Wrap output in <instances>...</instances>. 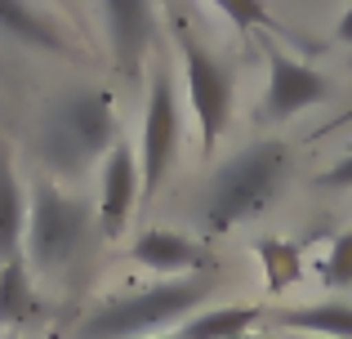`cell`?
<instances>
[{"label": "cell", "instance_id": "obj_1", "mask_svg": "<svg viewBox=\"0 0 352 339\" xmlns=\"http://www.w3.org/2000/svg\"><path fill=\"white\" fill-rule=\"evenodd\" d=\"M214 286L219 281L210 272H192V277H170L143 290L112 295L85 313V322L76 326V339H152L165 326H183L192 313H201Z\"/></svg>", "mask_w": 352, "mask_h": 339}, {"label": "cell", "instance_id": "obj_2", "mask_svg": "<svg viewBox=\"0 0 352 339\" xmlns=\"http://www.w3.org/2000/svg\"><path fill=\"white\" fill-rule=\"evenodd\" d=\"M116 143H120V130H116L112 94H103V89H67L45 112L41 130H36V157L63 179H72V174L80 179L85 170L103 166Z\"/></svg>", "mask_w": 352, "mask_h": 339}, {"label": "cell", "instance_id": "obj_3", "mask_svg": "<svg viewBox=\"0 0 352 339\" xmlns=\"http://www.w3.org/2000/svg\"><path fill=\"white\" fill-rule=\"evenodd\" d=\"M285 174H290V148L281 139H258L250 148L232 152L201 188L206 228L210 232H228V228L263 215L272 206V197L281 192Z\"/></svg>", "mask_w": 352, "mask_h": 339}, {"label": "cell", "instance_id": "obj_4", "mask_svg": "<svg viewBox=\"0 0 352 339\" xmlns=\"http://www.w3.org/2000/svg\"><path fill=\"white\" fill-rule=\"evenodd\" d=\"M94 206L63 192L58 183H36L27 197V232L23 259L32 272H63L94 232Z\"/></svg>", "mask_w": 352, "mask_h": 339}, {"label": "cell", "instance_id": "obj_5", "mask_svg": "<svg viewBox=\"0 0 352 339\" xmlns=\"http://www.w3.org/2000/svg\"><path fill=\"white\" fill-rule=\"evenodd\" d=\"M179 54H183V72H188V98L192 112H197V130H201V152H214L219 139H223L228 121H232V94L236 80L228 72V63H219L206 45L192 32L179 27Z\"/></svg>", "mask_w": 352, "mask_h": 339}, {"label": "cell", "instance_id": "obj_6", "mask_svg": "<svg viewBox=\"0 0 352 339\" xmlns=\"http://www.w3.org/2000/svg\"><path fill=\"white\" fill-rule=\"evenodd\" d=\"M174 152H179V98H174L170 72H156L152 76V94H147V107H143V130H138L143 197H152V192L161 188Z\"/></svg>", "mask_w": 352, "mask_h": 339}, {"label": "cell", "instance_id": "obj_7", "mask_svg": "<svg viewBox=\"0 0 352 339\" xmlns=\"http://www.w3.org/2000/svg\"><path fill=\"white\" fill-rule=\"evenodd\" d=\"M263 45H267V94H263L267 121H290V116L317 107L321 98H330V76H321L317 67L299 63L294 54L276 50L267 36H263Z\"/></svg>", "mask_w": 352, "mask_h": 339}, {"label": "cell", "instance_id": "obj_8", "mask_svg": "<svg viewBox=\"0 0 352 339\" xmlns=\"http://www.w3.org/2000/svg\"><path fill=\"white\" fill-rule=\"evenodd\" d=\"M143 197V174H138V148L120 139L107 161L98 166V228L103 237H120L134 215V201Z\"/></svg>", "mask_w": 352, "mask_h": 339}, {"label": "cell", "instance_id": "obj_9", "mask_svg": "<svg viewBox=\"0 0 352 339\" xmlns=\"http://www.w3.org/2000/svg\"><path fill=\"white\" fill-rule=\"evenodd\" d=\"M129 259L143 263L152 272H165V277H192L210 263L206 245L192 241L188 232H174V228H143V232L129 241Z\"/></svg>", "mask_w": 352, "mask_h": 339}, {"label": "cell", "instance_id": "obj_10", "mask_svg": "<svg viewBox=\"0 0 352 339\" xmlns=\"http://www.w3.org/2000/svg\"><path fill=\"white\" fill-rule=\"evenodd\" d=\"M103 23L120 72L134 76L152 45V0H103Z\"/></svg>", "mask_w": 352, "mask_h": 339}, {"label": "cell", "instance_id": "obj_11", "mask_svg": "<svg viewBox=\"0 0 352 339\" xmlns=\"http://www.w3.org/2000/svg\"><path fill=\"white\" fill-rule=\"evenodd\" d=\"M290 335H317V339H352V304L348 299H321V304L281 308L272 317Z\"/></svg>", "mask_w": 352, "mask_h": 339}, {"label": "cell", "instance_id": "obj_12", "mask_svg": "<svg viewBox=\"0 0 352 339\" xmlns=\"http://www.w3.org/2000/svg\"><path fill=\"white\" fill-rule=\"evenodd\" d=\"M0 32L18 36L23 45H36V50H45V54H72L76 50L72 36L63 32L54 18L36 14L27 0H0Z\"/></svg>", "mask_w": 352, "mask_h": 339}, {"label": "cell", "instance_id": "obj_13", "mask_svg": "<svg viewBox=\"0 0 352 339\" xmlns=\"http://www.w3.org/2000/svg\"><path fill=\"white\" fill-rule=\"evenodd\" d=\"M263 308L258 304H219V308H201L179 326V339H236L245 331H258Z\"/></svg>", "mask_w": 352, "mask_h": 339}, {"label": "cell", "instance_id": "obj_14", "mask_svg": "<svg viewBox=\"0 0 352 339\" xmlns=\"http://www.w3.org/2000/svg\"><path fill=\"white\" fill-rule=\"evenodd\" d=\"M23 232H27V197L14 179V166L0 152V263L23 254Z\"/></svg>", "mask_w": 352, "mask_h": 339}, {"label": "cell", "instance_id": "obj_15", "mask_svg": "<svg viewBox=\"0 0 352 339\" xmlns=\"http://www.w3.org/2000/svg\"><path fill=\"white\" fill-rule=\"evenodd\" d=\"M36 308V290H32V268H27V259L18 254V259H5L0 263V326L5 331H14V326H23L27 317H32Z\"/></svg>", "mask_w": 352, "mask_h": 339}, {"label": "cell", "instance_id": "obj_16", "mask_svg": "<svg viewBox=\"0 0 352 339\" xmlns=\"http://www.w3.org/2000/svg\"><path fill=\"white\" fill-rule=\"evenodd\" d=\"M254 254H258V268H263L267 290H272V295H281L285 286H294V281L303 277V254H299V245H294V241L263 237V241L254 245Z\"/></svg>", "mask_w": 352, "mask_h": 339}, {"label": "cell", "instance_id": "obj_17", "mask_svg": "<svg viewBox=\"0 0 352 339\" xmlns=\"http://www.w3.org/2000/svg\"><path fill=\"white\" fill-rule=\"evenodd\" d=\"M317 277L326 290H348L352 286V232H339L330 241L326 259L317 263Z\"/></svg>", "mask_w": 352, "mask_h": 339}, {"label": "cell", "instance_id": "obj_18", "mask_svg": "<svg viewBox=\"0 0 352 339\" xmlns=\"http://www.w3.org/2000/svg\"><path fill=\"white\" fill-rule=\"evenodd\" d=\"M210 5L223 9L228 23L241 27V32H263V36H276V32H281V23L267 14L263 0H210Z\"/></svg>", "mask_w": 352, "mask_h": 339}, {"label": "cell", "instance_id": "obj_19", "mask_svg": "<svg viewBox=\"0 0 352 339\" xmlns=\"http://www.w3.org/2000/svg\"><path fill=\"white\" fill-rule=\"evenodd\" d=\"M317 183H321V188H352V152H348L344 161H335L330 170H321Z\"/></svg>", "mask_w": 352, "mask_h": 339}, {"label": "cell", "instance_id": "obj_20", "mask_svg": "<svg viewBox=\"0 0 352 339\" xmlns=\"http://www.w3.org/2000/svg\"><path fill=\"white\" fill-rule=\"evenodd\" d=\"M335 36H339L344 45H352V5L344 9V18H339V32H335Z\"/></svg>", "mask_w": 352, "mask_h": 339}, {"label": "cell", "instance_id": "obj_21", "mask_svg": "<svg viewBox=\"0 0 352 339\" xmlns=\"http://www.w3.org/2000/svg\"><path fill=\"white\" fill-rule=\"evenodd\" d=\"M236 339H272V335H263V331H245V335H236Z\"/></svg>", "mask_w": 352, "mask_h": 339}, {"label": "cell", "instance_id": "obj_22", "mask_svg": "<svg viewBox=\"0 0 352 339\" xmlns=\"http://www.w3.org/2000/svg\"><path fill=\"white\" fill-rule=\"evenodd\" d=\"M152 339H179V335H152Z\"/></svg>", "mask_w": 352, "mask_h": 339}, {"label": "cell", "instance_id": "obj_23", "mask_svg": "<svg viewBox=\"0 0 352 339\" xmlns=\"http://www.w3.org/2000/svg\"><path fill=\"white\" fill-rule=\"evenodd\" d=\"M290 339H317V335H290Z\"/></svg>", "mask_w": 352, "mask_h": 339}, {"label": "cell", "instance_id": "obj_24", "mask_svg": "<svg viewBox=\"0 0 352 339\" xmlns=\"http://www.w3.org/2000/svg\"><path fill=\"white\" fill-rule=\"evenodd\" d=\"M5 339H18V335H5Z\"/></svg>", "mask_w": 352, "mask_h": 339}]
</instances>
